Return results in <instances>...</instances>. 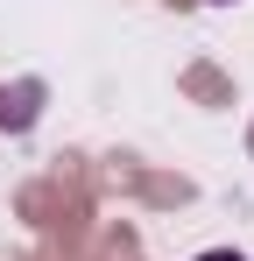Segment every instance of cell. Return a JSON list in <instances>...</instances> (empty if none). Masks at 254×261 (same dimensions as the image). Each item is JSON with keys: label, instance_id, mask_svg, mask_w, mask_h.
Returning a JSON list of instances; mask_svg holds the SVG:
<instances>
[{"label": "cell", "instance_id": "7a4b0ae2", "mask_svg": "<svg viewBox=\"0 0 254 261\" xmlns=\"http://www.w3.org/2000/svg\"><path fill=\"white\" fill-rule=\"evenodd\" d=\"M219 7H226V0H219Z\"/></svg>", "mask_w": 254, "mask_h": 261}, {"label": "cell", "instance_id": "6da1fadb", "mask_svg": "<svg viewBox=\"0 0 254 261\" xmlns=\"http://www.w3.org/2000/svg\"><path fill=\"white\" fill-rule=\"evenodd\" d=\"M198 261H247V254H233V247H212V254H198Z\"/></svg>", "mask_w": 254, "mask_h": 261}]
</instances>
